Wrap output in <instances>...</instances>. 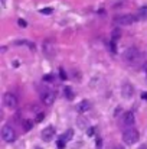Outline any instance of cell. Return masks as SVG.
Here are the masks:
<instances>
[{"mask_svg": "<svg viewBox=\"0 0 147 149\" xmlns=\"http://www.w3.org/2000/svg\"><path fill=\"white\" fill-rule=\"evenodd\" d=\"M17 25H19L20 28H26V26H28L26 20H23V19H19V20H17Z\"/></svg>", "mask_w": 147, "mask_h": 149, "instance_id": "obj_21", "label": "cell"}, {"mask_svg": "<svg viewBox=\"0 0 147 149\" xmlns=\"http://www.w3.org/2000/svg\"><path fill=\"white\" fill-rule=\"evenodd\" d=\"M137 16H139V19H147V6H143L139 9Z\"/></svg>", "mask_w": 147, "mask_h": 149, "instance_id": "obj_14", "label": "cell"}, {"mask_svg": "<svg viewBox=\"0 0 147 149\" xmlns=\"http://www.w3.org/2000/svg\"><path fill=\"white\" fill-rule=\"evenodd\" d=\"M91 107H92V106H91V101H88V100H82V101L78 104L77 110H78L79 113H85V111H88Z\"/></svg>", "mask_w": 147, "mask_h": 149, "instance_id": "obj_11", "label": "cell"}, {"mask_svg": "<svg viewBox=\"0 0 147 149\" xmlns=\"http://www.w3.org/2000/svg\"><path fill=\"white\" fill-rule=\"evenodd\" d=\"M3 103H4V106H6L7 109L13 110V109L17 107V97H16L13 93H6V94L3 96Z\"/></svg>", "mask_w": 147, "mask_h": 149, "instance_id": "obj_5", "label": "cell"}, {"mask_svg": "<svg viewBox=\"0 0 147 149\" xmlns=\"http://www.w3.org/2000/svg\"><path fill=\"white\" fill-rule=\"evenodd\" d=\"M63 91H65V97H66V99L68 100H74V97H75V96H74V91H72L69 87H65V90H63Z\"/></svg>", "mask_w": 147, "mask_h": 149, "instance_id": "obj_15", "label": "cell"}, {"mask_svg": "<svg viewBox=\"0 0 147 149\" xmlns=\"http://www.w3.org/2000/svg\"><path fill=\"white\" fill-rule=\"evenodd\" d=\"M62 138H63L65 141H71V139L74 138V130H71V129H69L68 132H65V133L62 135Z\"/></svg>", "mask_w": 147, "mask_h": 149, "instance_id": "obj_16", "label": "cell"}, {"mask_svg": "<svg viewBox=\"0 0 147 149\" xmlns=\"http://www.w3.org/2000/svg\"><path fill=\"white\" fill-rule=\"evenodd\" d=\"M97 146L98 148H101V139H98L97 141Z\"/></svg>", "mask_w": 147, "mask_h": 149, "instance_id": "obj_27", "label": "cell"}, {"mask_svg": "<svg viewBox=\"0 0 147 149\" xmlns=\"http://www.w3.org/2000/svg\"><path fill=\"white\" fill-rule=\"evenodd\" d=\"M144 70H146V71H147V64H144Z\"/></svg>", "mask_w": 147, "mask_h": 149, "instance_id": "obj_28", "label": "cell"}, {"mask_svg": "<svg viewBox=\"0 0 147 149\" xmlns=\"http://www.w3.org/2000/svg\"><path fill=\"white\" fill-rule=\"evenodd\" d=\"M120 36H121V31L120 29H114L112 31V39L117 41V39H120Z\"/></svg>", "mask_w": 147, "mask_h": 149, "instance_id": "obj_17", "label": "cell"}, {"mask_svg": "<svg viewBox=\"0 0 147 149\" xmlns=\"http://www.w3.org/2000/svg\"><path fill=\"white\" fill-rule=\"evenodd\" d=\"M115 149H120V148H115Z\"/></svg>", "mask_w": 147, "mask_h": 149, "instance_id": "obj_29", "label": "cell"}, {"mask_svg": "<svg viewBox=\"0 0 147 149\" xmlns=\"http://www.w3.org/2000/svg\"><path fill=\"white\" fill-rule=\"evenodd\" d=\"M41 136H42V139H43L45 142H50V141L55 138V129H53L52 126H48L46 129L42 130Z\"/></svg>", "mask_w": 147, "mask_h": 149, "instance_id": "obj_7", "label": "cell"}, {"mask_svg": "<svg viewBox=\"0 0 147 149\" xmlns=\"http://www.w3.org/2000/svg\"><path fill=\"white\" fill-rule=\"evenodd\" d=\"M139 56H140V51H139V48H136V47H131V48H128V49L124 52V59L128 64L136 62L139 59Z\"/></svg>", "mask_w": 147, "mask_h": 149, "instance_id": "obj_4", "label": "cell"}, {"mask_svg": "<svg viewBox=\"0 0 147 149\" xmlns=\"http://www.w3.org/2000/svg\"><path fill=\"white\" fill-rule=\"evenodd\" d=\"M133 93H134V88H133V86H131L130 83L123 84V87H121V96H123L124 99H130V97L133 96Z\"/></svg>", "mask_w": 147, "mask_h": 149, "instance_id": "obj_8", "label": "cell"}, {"mask_svg": "<svg viewBox=\"0 0 147 149\" xmlns=\"http://www.w3.org/2000/svg\"><path fill=\"white\" fill-rule=\"evenodd\" d=\"M43 119H45V114H43V113H38V116H36V122L41 123Z\"/></svg>", "mask_w": 147, "mask_h": 149, "instance_id": "obj_22", "label": "cell"}, {"mask_svg": "<svg viewBox=\"0 0 147 149\" xmlns=\"http://www.w3.org/2000/svg\"><path fill=\"white\" fill-rule=\"evenodd\" d=\"M65 142H66V141H65V139H63V138L61 136V138H59V141L56 142L58 148H59V149H63V148H65Z\"/></svg>", "mask_w": 147, "mask_h": 149, "instance_id": "obj_18", "label": "cell"}, {"mask_svg": "<svg viewBox=\"0 0 147 149\" xmlns=\"http://www.w3.org/2000/svg\"><path fill=\"white\" fill-rule=\"evenodd\" d=\"M42 101H43L46 106L53 104V101H55V93H53V91H49V90H46V91L42 94Z\"/></svg>", "mask_w": 147, "mask_h": 149, "instance_id": "obj_9", "label": "cell"}, {"mask_svg": "<svg viewBox=\"0 0 147 149\" xmlns=\"http://www.w3.org/2000/svg\"><path fill=\"white\" fill-rule=\"evenodd\" d=\"M141 99H143V100H147V93H143V94H141Z\"/></svg>", "mask_w": 147, "mask_h": 149, "instance_id": "obj_26", "label": "cell"}, {"mask_svg": "<svg viewBox=\"0 0 147 149\" xmlns=\"http://www.w3.org/2000/svg\"><path fill=\"white\" fill-rule=\"evenodd\" d=\"M1 139H3L6 143L14 142V139H16V132H14V129H13L12 126H9V125L3 126V129H1Z\"/></svg>", "mask_w": 147, "mask_h": 149, "instance_id": "obj_3", "label": "cell"}, {"mask_svg": "<svg viewBox=\"0 0 147 149\" xmlns=\"http://www.w3.org/2000/svg\"><path fill=\"white\" fill-rule=\"evenodd\" d=\"M43 80H45V81H52V80H53V77H52V75H45V77H43Z\"/></svg>", "mask_w": 147, "mask_h": 149, "instance_id": "obj_25", "label": "cell"}, {"mask_svg": "<svg viewBox=\"0 0 147 149\" xmlns=\"http://www.w3.org/2000/svg\"><path fill=\"white\" fill-rule=\"evenodd\" d=\"M94 133H95V129H94V127H90V129H88V136H92Z\"/></svg>", "mask_w": 147, "mask_h": 149, "instance_id": "obj_24", "label": "cell"}, {"mask_svg": "<svg viewBox=\"0 0 147 149\" xmlns=\"http://www.w3.org/2000/svg\"><path fill=\"white\" fill-rule=\"evenodd\" d=\"M140 20L139 16L136 15H121V16H117L114 17V25H118V26H128V25H133L134 22Z\"/></svg>", "mask_w": 147, "mask_h": 149, "instance_id": "obj_2", "label": "cell"}, {"mask_svg": "<svg viewBox=\"0 0 147 149\" xmlns=\"http://www.w3.org/2000/svg\"><path fill=\"white\" fill-rule=\"evenodd\" d=\"M139 138H140V133L139 130H136L134 127H127L124 132H123V141L124 143L127 145H134L139 142Z\"/></svg>", "mask_w": 147, "mask_h": 149, "instance_id": "obj_1", "label": "cell"}, {"mask_svg": "<svg viewBox=\"0 0 147 149\" xmlns=\"http://www.w3.org/2000/svg\"><path fill=\"white\" fill-rule=\"evenodd\" d=\"M14 45H26V47H29V49L30 51L36 49L35 44H33V42H29V41H16V42H14Z\"/></svg>", "mask_w": 147, "mask_h": 149, "instance_id": "obj_12", "label": "cell"}, {"mask_svg": "<svg viewBox=\"0 0 147 149\" xmlns=\"http://www.w3.org/2000/svg\"><path fill=\"white\" fill-rule=\"evenodd\" d=\"M59 77H61L62 80H66V78H68V75H66V72H65L63 68H59Z\"/></svg>", "mask_w": 147, "mask_h": 149, "instance_id": "obj_19", "label": "cell"}, {"mask_svg": "<svg viewBox=\"0 0 147 149\" xmlns=\"http://www.w3.org/2000/svg\"><path fill=\"white\" fill-rule=\"evenodd\" d=\"M110 47H111V51H112V52H115V51H117V45H115V41H114V39L111 41Z\"/></svg>", "mask_w": 147, "mask_h": 149, "instance_id": "obj_23", "label": "cell"}, {"mask_svg": "<svg viewBox=\"0 0 147 149\" xmlns=\"http://www.w3.org/2000/svg\"><path fill=\"white\" fill-rule=\"evenodd\" d=\"M22 126H23V130H25V132H29V130H32L33 122H32V120H29V119H26V120H23Z\"/></svg>", "mask_w": 147, "mask_h": 149, "instance_id": "obj_13", "label": "cell"}, {"mask_svg": "<svg viewBox=\"0 0 147 149\" xmlns=\"http://www.w3.org/2000/svg\"><path fill=\"white\" fill-rule=\"evenodd\" d=\"M43 52L46 56H52L55 54V41L53 39H46L43 42Z\"/></svg>", "mask_w": 147, "mask_h": 149, "instance_id": "obj_6", "label": "cell"}, {"mask_svg": "<svg viewBox=\"0 0 147 149\" xmlns=\"http://www.w3.org/2000/svg\"><path fill=\"white\" fill-rule=\"evenodd\" d=\"M123 122H124V125H127V126H133L134 122H136V119H134V113H133V111H127V113H124Z\"/></svg>", "mask_w": 147, "mask_h": 149, "instance_id": "obj_10", "label": "cell"}, {"mask_svg": "<svg viewBox=\"0 0 147 149\" xmlns=\"http://www.w3.org/2000/svg\"><path fill=\"white\" fill-rule=\"evenodd\" d=\"M52 12H53V9H50V7H45V9H42V10H41V13H42V15H50Z\"/></svg>", "mask_w": 147, "mask_h": 149, "instance_id": "obj_20", "label": "cell"}]
</instances>
